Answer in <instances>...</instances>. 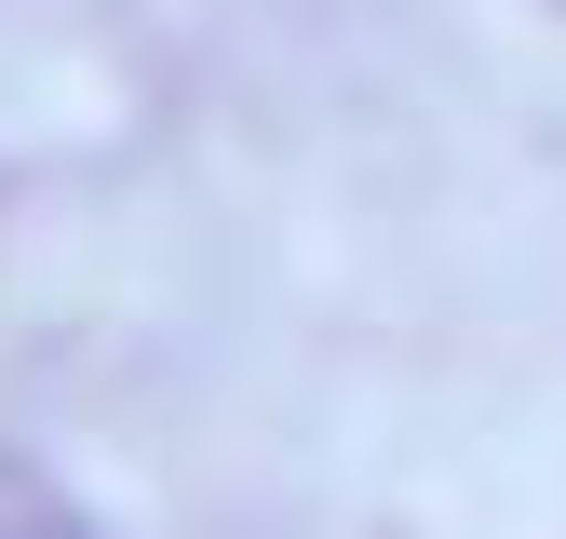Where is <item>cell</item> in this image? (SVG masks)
Returning a JSON list of instances; mask_svg holds the SVG:
<instances>
[{
    "mask_svg": "<svg viewBox=\"0 0 566 539\" xmlns=\"http://www.w3.org/2000/svg\"><path fill=\"white\" fill-rule=\"evenodd\" d=\"M0 539H95V512L67 499L41 458H14V445H0Z\"/></svg>",
    "mask_w": 566,
    "mask_h": 539,
    "instance_id": "obj_1",
    "label": "cell"
}]
</instances>
